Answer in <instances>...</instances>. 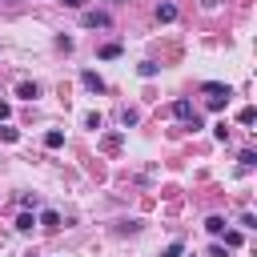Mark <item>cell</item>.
<instances>
[{
    "mask_svg": "<svg viewBox=\"0 0 257 257\" xmlns=\"http://www.w3.org/2000/svg\"><path fill=\"white\" fill-rule=\"evenodd\" d=\"M173 116H177V120H185V128H193V133L201 128V116H197L193 100H185V96H181V100H173Z\"/></svg>",
    "mask_w": 257,
    "mask_h": 257,
    "instance_id": "1",
    "label": "cell"
},
{
    "mask_svg": "<svg viewBox=\"0 0 257 257\" xmlns=\"http://www.w3.org/2000/svg\"><path fill=\"white\" fill-rule=\"evenodd\" d=\"M201 92H205L209 100H213V96H217V100H229V96H233V88H229V84H217V80H205Z\"/></svg>",
    "mask_w": 257,
    "mask_h": 257,
    "instance_id": "2",
    "label": "cell"
},
{
    "mask_svg": "<svg viewBox=\"0 0 257 257\" xmlns=\"http://www.w3.org/2000/svg\"><path fill=\"white\" fill-rule=\"evenodd\" d=\"M16 96H20V100H36V96H40V84H36V80H20V84H16Z\"/></svg>",
    "mask_w": 257,
    "mask_h": 257,
    "instance_id": "3",
    "label": "cell"
},
{
    "mask_svg": "<svg viewBox=\"0 0 257 257\" xmlns=\"http://www.w3.org/2000/svg\"><path fill=\"white\" fill-rule=\"evenodd\" d=\"M84 28H108V12H84Z\"/></svg>",
    "mask_w": 257,
    "mask_h": 257,
    "instance_id": "4",
    "label": "cell"
},
{
    "mask_svg": "<svg viewBox=\"0 0 257 257\" xmlns=\"http://www.w3.org/2000/svg\"><path fill=\"white\" fill-rule=\"evenodd\" d=\"M80 80H84V88H92V92H104V80H100L92 68H84V72H80Z\"/></svg>",
    "mask_w": 257,
    "mask_h": 257,
    "instance_id": "5",
    "label": "cell"
},
{
    "mask_svg": "<svg viewBox=\"0 0 257 257\" xmlns=\"http://www.w3.org/2000/svg\"><path fill=\"white\" fill-rule=\"evenodd\" d=\"M157 20H161V24L177 20V4H157Z\"/></svg>",
    "mask_w": 257,
    "mask_h": 257,
    "instance_id": "6",
    "label": "cell"
},
{
    "mask_svg": "<svg viewBox=\"0 0 257 257\" xmlns=\"http://www.w3.org/2000/svg\"><path fill=\"white\" fill-rule=\"evenodd\" d=\"M100 149H104V153H116V149H120V133H104V137H100Z\"/></svg>",
    "mask_w": 257,
    "mask_h": 257,
    "instance_id": "7",
    "label": "cell"
},
{
    "mask_svg": "<svg viewBox=\"0 0 257 257\" xmlns=\"http://www.w3.org/2000/svg\"><path fill=\"white\" fill-rule=\"evenodd\" d=\"M40 225H44V229H60V213H56V209H44V213H40Z\"/></svg>",
    "mask_w": 257,
    "mask_h": 257,
    "instance_id": "8",
    "label": "cell"
},
{
    "mask_svg": "<svg viewBox=\"0 0 257 257\" xmlns=\"http://www.w3.org/2000/svg\"><path fill=\"white\" fill-rule=\"evenodd\" d=\"M44 145H48V149H60V145H64V133H60V128H48V133H44Z\"/></svg>",
    "mask_w": 257,
    "mask_h": 257,
    "instance_id": "9",
    "label": "cell"
},
{
    "mask_svg": "<svg viewBox=\"0 0 257 257\" xmlns=\"http://www.w3.org/2000/svg\"><path fill=\"white\" fill-rule=\"evenodd\" d=\"M32 225H36L32 213H20V217H16V233H32Z\"/></svg>",
    "mask_w": 257,
    "mask_h": 257,
    "instance_id": "10",
    "label": "cell"
},
{
    "mask_svg": "<svg viewBox=\"0 0 257 257\" xmlns=\"http://www.w3.org/2000/svg\"><path fill=\"white\" fill-rule=\"evenodd\" d=\"M137 72H141V76H145V80H153V76H157V72H161V68H157V64H153V60H141V64H137Z\"/></svg>",
    "mask_w": 257,
    "mask_h": 257,
    "instance_id": "11",
    "label": "cell"
},
{
    "mask_svg": "<svg viewBox=\"0 0 257 257\" xmlns=\"http://www.w3.org/2000/svg\"><path fill=\"white\" fill-rule=\"evenodd\" d=\"M205 229H209L213 237H221V233H225V217H209V221H205Z\"/></svg>",
    "mask_w": 257,
    "mask_h": 257,
    "instance_id": "12",
    "label": "cell"
},
{
    "mask_svg": "<svg viewBox=\"0 0 257 257\" xmlns=\"http://www.w3.org/2000/svg\"><path fill=\"white\" fill-rule=\"evenodd\" d=\"M137 120H141V112H137V108H124V112H120V124H124V128H133Z\"/></svg>",
    "mask_w": 257,
    "mask_h": 257,
    "instance_id": "13",
    "label": "cell"
},
{
    "mask_svg": "<svg viewBox=\"0 0 257 257\" xmlns=\"http://www.w3.org/2000/svg\"><path fill=\"white\" fill-rule=\"evenodd\" d=\"M237 120H241V124H253V120H257V108H253V104H245V108L237 112Z\"/></svg>",
    "mask_w": 257,
    "mask_h": 257,
    "instance_id": "14",
    "label": "cell"
},
{
    "mask_svg": "<svg viewBox=\"0 0 257 257\" xmlns=\"http://www.w3.org/2000/svg\"><path fill=\"white\" fill-rule=\"evenodd\" d=\"M237 161H241V173H245V169H253V165H257V153H253V149H245Z\"/></svg>",
    "mask_w": 257,
    "mask_h": 257,
    "instance_id": "15",
    "label": "cell"
},
{
    "mask_svg": "<svg viewBox=\"0 0 257 257\" xmlns=\"http://www.w3.org/2000/svg\"><path fill=\"white\" fill-rule=\"evenodd\" d=\"M221 237H225V249H237V245H241V233H237V229H225Z\"/></svg>",
    "mask_w": 257,
    "mask_h": 257,
    "instance_id": "16",
    "label": "cell"
},
{
    "mask_svg": "<svg viewBox=\"0 0 257 257\" xmlns=\"http://www.w3.org/2000/svg\"><path fill=\"white\" fill-rule=\"evenodd\" d=\"M0 141H8V145H12V141H20V128H12V124H0Z\"/></svg>",
    "mask_w": 257,
    "mask_h": 257,
    "instance_id": "17",
    "label": "cell"
},
{
    "mask_svg": "<svg viewBox=\"0 0 257 257\" xmlns=\"http://www.w3.org/2000/svg\"><path fill=\"white\" fill-rule=\"evenodd\" d=\"M181 253H185V245H181V241H169V245H165V253H161V257H181Z\"/></svg>",
    "mask_w": 257,
    "mask_h": 257,
    "instance_id": "18",
    "label": "cell"
},
{
    "mask_svg": "<svg viewBox=\"0 0 257 257\" xmlns=\"http://www.w3.org/2000/svg\"><path fill=\"white\" fill-rule=\"evenodd\" d=\"M100 56H104V60H112V56H120V44H116V40H112V44H104V48H100Z\"/></svg>",
    "mask_w": 257,
    "mask_h": 257,
    "instance_id": "19",
    "label": "cell"
},
{
    "mask_svg": "<svg viewBox=\"0 0 257 257\" xmlns=\"http://www.w3.org/2000/svg\"><path fill=\"white\" fill-rule=\"evenodd\" d=\"M84 124H88V128H100V124H104V116H100V112H88V116H84Z\"/></svg>",
    "mask_w": 257,
    "mask_h": 257,
    "instance_id": "20",
    "label": "cell"
},
{
    "mask_svg": "<svg viewBox=\"0 0 257 257\" xmlns=\"http://www.w3.org/2000/svg\"><path fill=\"white\" fill-rule=\"evenodd\" d=\"M213 137H217V141H229V124H225V120H221V124H213Z\"/></svg>",
    "mask_w": 257,
    "mask_h": 257,
    "instance_id": "21",
    "label": "cell"
},
{
    "mask_svg": "<svg viewBox=\"0 0 257 257\" xmlns=\"http://www.w3.org/2000/svg\"><path fill=\"white\" fill-rule=\"evenodd\" d=\"M209 257H225V245H213V249H209Z\"/></svg>",
    "mask_w": 257,
    "mask_h": 257,
    "instance_id": "22",
    "label": "cell"
},
{
    "mask_svg": "<svg viewBox=\"0 0 257 257\" xmlns=\"http://www.w3.org/2000/svg\"><path fill=\"white\" fill-rule=\"evenodd\" d=\"M8 112H12V108H8L4 100H0V120H8Z\"/></svg>",
    "mask_w": 257,
    "mask_h": 257,
    "instance_id": "23",
    "label": "cell"
},
{
    "mask_svg": "<svg viewBox=\"0 0 257 257\" xmlns=\"http://www.w3.org/2000/svg\"><path fill=\"white\" fill-rule=\"evenodd\" d=\"M80 4H84V0H64V8H80Z\"/></svg>",
    "mask_w": 257,
    "mask_h": 257,
    "instance_id": "24",
    "label": "cell"
}]
</instances>
